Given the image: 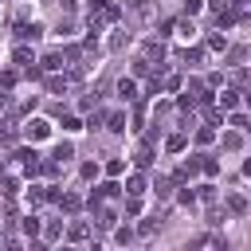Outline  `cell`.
I'll use <instances>...</instances> for the list:
<instances>
[{
	"label": "cell",
	"mask_w": 251,
	"mask_h": 251,
	"mask_svg": "<svg viewBox=\"0 0 251 251\" xmlns=\"http://www.w3.org/2000/svg\"><path fill=\"white\" fill-rule=\"evenodd\" d=\"M153 231H157V224H153V220H145V224L137 227V235H153Z\"/></svg>",
	"instance_id": "43"
},
{
	"label": "cell",
	"mask_w": 251,
	"mask_h": 251,
	"mask_svg": "<svg viewBox=\"0 0 251 251\" xmlns=\"http://www.w3.org/2000/svg\"><path fill=\"white\" fill-rule=\"evenodd\" d=\"M243 145V137H239V129L235 133H224V149H239Z\"/></svg>",
	"instance_id": "32"
},
{
	"label": "cell",
	"mask_w": 251,
	"mask_h": 251,
	"mask_svg": "<svg viewBox=\"0 0 251 251\" xmlns=\"http://www.w3.org/2000/svg\"><path fill=\"white\" fill-rule=\"evenodd\" d=\"M204 118H208V126H224V110H220L216 102H208V106H204Z\"/></svg>",
	"instance_id": "16"
},
{
	"label": "cell",
	"mask_w": 251,
	"mask_h": 251,
	"mask_svg": "<svg viewBox=\"0 0 251 251\" xmlns=\"http://www.w3.org/2000/svg\"><path fill=\"white\" fill-rule=\"evenodd\" d=\"M196 247H208V251H224V235H200Z\"/></svg>",
	"instance_id": "19"
},
{
	"label": "cell",
	"mask_w": 251,
	"mask_h": 251,
	"mask_svg": "<svg viewBox=\"0 0 251 251\" xmlns=\"http://www.w3.org/2000/svg\"><path fill=\"white\" fill-rule=\"evenodd\" d=\"M39 63H43V71H59V67H63V51H51V55H43Z\"/></svg>",
	"instance_id": "20"
},
{
	"label": "cell",
	"mask_w": 251,
	"mask_h": 251,
	"mask_svg": "<svg viewBox=\"0 0 251 251\" xmlns=\"http://www.w3.org/2000/svg\"><path fill=\"white\" fill-rule=\"evenodd\" d=\"M204 8V0H184V16H196Z\"/></svg>",
	"instance_id": "37"
},
{
	"label": "cell",
	"mask_w": 251,
	"mask_h": 251,
	"mask_svg": "<svg viewBox=\"0 0 251 251\" xmlns=\"http://www.w3.org/2000/svg\"><path fill=\"white\" fill-rule=\"evenodd\" d=\"M24 235H27V239H35V235H39V220H35V216H27V220H24Z\"/></svg>",
	"instance_id": "31"
},
{
	"label": "cell",
	"mask_w": 251,
	"mask_h": 251,
	"mask_svg": "<svg viewBox=\"0 0 251 251\" xmlns=\"http://www.w3.org/2000/svg\"><path fill=\"white\" fill-rule=\"evenodd\" d=\"M133 161H137L141 169H149V165H153V137H145V141H141V149H137V157H133Z\"/></svg>",
	"instance_id": "10"
},
{
	"label": "cell",
	"mask_w": 251,
	"mask_h": 251,
	"mask_svg": "<svg viewBox=\"0 0 251 251\" xmlns=\"http://www.w3.org/2000/svg\"><path fill=\"white\" fill-rule=\"evenodd\" d=\"M102 122H106V129H110V133H126V114H118V110H114V114H106Z\"/></svg>",
	"instance_id": "11"
},
{
	"label": "cell",
	"mask_w": 251,
	"mask_h": 251,
	"mask_svg": "<svg viewBox=\"0 0 251 251\" xmlns=\"http://www.w3.org/2000/svg\"><path fill=\"white\" fill-rule=\"evenodd\" d=\"M63 235V224H47V239H59Z\"/></svg>",
	"instance_id": "42"
},
{
	"label": "cell",
	"mask_w": 251,
	"mask_h": 251,
	"mask_svg": "<svg viewBox=\"0 0 251 251\" xmlns=\"http://www.w3.org/2000/svg\"><path fill=\"white\" fill-rule=\"evenodd\" d=\"M196 173H200V161L192 157V161H184V165L176 169V180H188V176H196Z\"/></svg>",
	"instance_id": "17"
},
{
	"label": "cell",
	"mask_w": 251,
	"mask_h": 251,
	"mask_svg": "<svg viewBox=\"0 0 251 251\" xmlns=\"http://www.w3.org/2000/svg\"><path fill=\"white\" fill-rule=\"evenodd\" d=\"M39 35H43V27H39V24H24V20L16 24V39H20V43H27V39H39Z\"/></svg>",
	"instance_id": "6"
},
{
	"label": "cell",
	"mask_w": 251,
	"mask_h": 251,
	"mask_svg": "<svg viewBox=\"0 0 251 251\" xmlns=\"http://www.w3.org/2000/svg\"><path fill=\"white\" fill-rule=\"evenodd\" d=\"M78 173H82V180H94V176H98V165H94V161H86Z\"/></svg>",
	"instance_id": "34"
},
{
	"label": "cell",
	"mask_w": 251,
	"mask_h": 251,
	"mask_svg": "<svg viewBox=\"0 0 251 251\" xmlns=\"http://www.w3.org/2000/svg\"><path fill=\"white\" fill-rule=\"evenodd\" d=\"M0 141H4V145L16 141V126H12V122H0Z\"/></svg>",
	"instance_id": "26"
},
{
	"label": "cell",
	"mask_w": 251,
	"mask_h": 251,
	"mask_svg": "<svg viewBox=\"0 0 251 251\" xmlns=\"http://www.w3.org/2000/svg\"><path fill=\"white\" fill-rule=\"evenodd\" d=\"M90 212H94V220H98V227H102V231H114V224H118V212H114V208H102V204H94Z\"/></svg>",
	"instance_id": "4"
},
{
	"label": "cell",
	"mask_w": 251,
	"mask_h": 251,
	"mask_svg": "<svg viewBox=\"0 0 251 251\" xmlns=\"http://www.w3.org/2000/svg\"><path fill=\"white\" fill-rule=\"evenodd\" d=\"M59 204H63V212H78V196H71V192H59Z\"/></svg>",
	"instance_id": "22"
},
{
	"label": "cell",
	"mask_w": 251,
	"mask_h": 251,
	"mask_svg": "<svg viewBox=\"0 0 251 251\" xmlns=\"http://www.w3.org/2000/svg\"><path fill=\"white\" fill-rule=\"evenodd\" d=\"M16 157H20V169H24V173H27V176H35V173H39V165H43V161H39V153H35V149H20V153H16Z\"/></svg>",
	"instance_id": "3"
},
{
	"label": "cell",
	"mask_w": 251,
	"mask_h": 251,
	"mask_svg": "<svg viewBox=\"0 0 251 251\" xmlns=\"http://www.w3.org/2000/svg\"><path fill=\"white\" fill-rule=\"evenodd\" d=\"M67 239H71V243H82V239H90V224H82V220H75V224L67 227Z\"/></svg>",
	"instance_id": "9"
},
{
	"label": "cell",
	"mask_w": 251,
	"mask_h": 251,
	"mask_svg": "<svg viewBox=\"0 0 251 251\" xmlns=\"http://www.w3.org/2000/svg\"><path fill=\"white\" fill-rule=\"evenodd\" d=\"M145 188H149V184H145V176H137V173H133V176L126 180V192H129V196H141Z\"/></svg>",
	"instance_id": "18"
},
{
	"label": "cell",
	"mask_w": 251,
	"mask_h": 251,
	"mask_svg": "<svg viewBox=\"0 0 251 251\" xmlns=\"http://www.w3.org/2000/svg\"><path fill=\"white\" fill-rule=\"evenodd\" d=\"M196 141H200V145H212V141H216V129H212V126H200V129H196Z\"/></svg>",
	"instance_id": "23"
},
{
	"label": "cell",
	"mask_w": 251,
	"mask_h": 251,
	"mask_svg": "<svg viewBox=\"0 0 251 251\" xmlns=\"http://www.w3.org/2000/svg\"><path fill=\"white\" fill-rule=\"evenodd\" d=\"M118 16H122V8H118L114 0H90V4H86L90 31H102L106 24H118Z\"/></svg>",
	"instance_id": "1"
},
{
	"label": "cell",
	"mask_w": 251,
	"mask_h": 251,
	"mask_svg": "<svg viewBox=\"0 0 251 251\" xmlns=\"http://www.w3.org/2000/svg\"><path fill=\"white\" fill-rule=\"evenodd\" d=\"M184 63H188V67H200V63H204V47H188V51H184Z\"/></svg>",
	"instance_id": "21"
},
{
	"label": "cell",
	"mask_w": 251,
	"mask_h": 251,
	"mask_svg": "<svg viewBox=\"0 0 251 251\" xmlns=\"http://www.w3.org/2000/svg\"><path fill=\"white\" fill-rule=\"evenodd\" d=\"M43 86H47V94H67V86H71V78H67V75H55V71H51Z\"/></svg>",
	"instance_id": "7"
},
{
	"label": "cell",
	"mask_w": 251,
	"mask_h": 251,
	"mask_svg": "<svg viewBox=\"0 0 251 251\" xmlns=\"http://www.w3.org/2000/svg\"><path fill=\"white\" fill-rule=\"evenodd\" d=\"M200 200H208V204H212V200H216V188H212V184H204V188H200Z\"/></svg>",
	"instance_id": "40"
},
{
	"label": "cell",
	"mask_w": 251,
	"mask_h": 251,
	"mask_svg": "<svg viewBox=\"0 0 251 251\" xmlns=\"http://www.w3.org/2000/svg\"><path fill=\"white\" fill-rule=\"evenodd\" d=\"M55 161H67V157H75V145L71 141H63V145H55V153H51Z\"/></svg>",
	"instance_id": "25"
},
{
	"label": "cell",
	"mask_w": 251,
	"mask_h": 251,
	"mask_svg": "<svg viewBox=\"0 0 251 251\" xmlns=\"http://www.w3.org/2000/svg\"><path fill=\"white\" fill-rule=\"evenodd\" d=\"M12 63H16V67H20V71H24V75H31V78H35V75H39V71H35V67H31V63H35V55H31V51H27V47H24V43H20V47H16V51H12Z\"/></svg>",
	"instance_id": "2"
},
{
	"label": "cell",
	"mask_w": 251,
	"mask_h": 251,
	"mask_svg": "<svg viewBox=\"0 0 251 251\" xmlns=\"http://www.w3.org/2000/svg\"><path fill=\"white\" fill-rule=\"evenodd\" d=\"M129 43V31H118V35H110V51H122Z\"/></svg>",
	"instance_id": "27"
},
{
	"label": "cell",
	"mask_w": 251,
	"mask_h": 251,
	"mask_svg": "<svg viewBox=\"0 0 251 251\" xmlns=\"http://www.w3.org/2000/svg\"><path fill=\"white\" fill-rule=\"evenodd\" d=\"M227 208H231L235 216H243V212H247V200H243V196H227Z\"/></svg>",
	"instance_id": "30"
},
{
	"label": "cell",
	"mask_w": 251,
	"mask_h": 251,
	"mask_svg": "<svg viewBox=\"0 0 251 251\" xmlns=\"http://www.w3.org/2000/svg\"><path fill=\"white\" fill-rule=\"evenodd\" d=\"M27 137H31V141H43V137H51V122H43V118H31V122H27Z\"/></svg>",
	"instance_id": "5"
},
{
	"label": "cell",
	"mask_w": 251,
	"mask_h": 251,
	"mask_svg": "<svg viewBox=\"0 0 251 251\" xmlns=\"http://www.w3.org/2000/svg\"><path fill=\"white\" fill-rule=\"evenodd\" d=\"M47 200H51V188H35V184L27 188V204H31V208H39V204H47Z\"/></svg>",
	"instance_id": "12"
},
{
	"label": "cell",
	"mask_w": 251,
	"mask_h": 251,
	"mask_svg": "<svg viewBox=\"0 0 251 251\" xmlns=\"http://www.w3.org/2000/svg\"><path fill=\"white\" fill-rule=\"evenodd\" d=\"M63 129H82V122H78V118H71V114H63Z\"/></svg>",
	"instance_id": "38"
},
{
	"label": "cell",
	"mask_w": 251,
	"mask_h": 251,
	"mask_svg": "<svg viewBox=\"0 0 251 251\" xmlns=\"http://www.w3.org/2000/svg\"><path fill=\"white\" fill-rule=\"evenodd\" d=\"M16 78H20V75H16V71H4V75H0V86H4V90H8V86H16Z\"/></svg>",
	"instance_id": "36"
},
{
	"label": "cell",
	"mask_w": 251,
	"mask_h": 251,
	"mask_svg": "<svg viewBox=\"0 0 251 251\" xmlns=\"http://www.w3.org/2000/svg\"><path fill=\"white\" fill-rule=\"evenodd\" d=\"M200 169H204L208 176H216V173H220V161H216V157H200Z\"/></svg>",
	"instance_id": "29"
},
{
	"label": "cell",
	"mask_w": 251,
	"mask_h": 251,
	"mask_svg": "<svg viewBox=\"0 0 251 251\" xmlns=\"http://www.w3.org/2000/svg\"><path fill=\"white\" fill-rule=\"evenodd\" d=\"M165 90H180V75H169L165 78Z\"/></svg>",
	"instance_id": "39"
},
{
	"label": "cell",
	"mask_w": 251,
	"mask_h": 251,
	"mask_svg": "<svg viewBox=\"0 0 251 251\" xmlns=\"http://www.w3.org/2000/svg\"><path fill=\"white\" fill-rule=\"evenodd\" d=\"M145 59H157V63H161V59H165V43H161V39H145Z\"/></svg>",
	"instance_id": "13"
},
{
	"label": "cell",
	"mask_w": 251,
	"mask_h": 251,
	"mask_svg": "<svg viewBox=\"0 0 251 251\" xmlns=\"http://www.w3.org/2000/svg\"><path fill=\"white\" fill-rule=\"evenodd\" d=\"M118 98L122 102H137V82L133 78H118Z\"/></svg>",
	"instance_id": "8"
},
{
	"label": "cell",
	"mask_w": 251,
	"mask_h": 251,
	"mask_svg": "<svg viewBox=\"0 0 251 251\" xmlns=\"http://www.w3.org/2000/svg\"><path fill=\"white\" fill-rule=\"evenodd\" d=\"M184 145H188V141H184V133H173V137L165 141V149H169V153H180Z\"/></svg>",
	"instance_id": "24"
},
{
	"label": "cell",
	"mask_w": 251,
	"mask_h": 251,
	"mask_svg": "<svg viewBox=\"0 0 251 251\" xmlns=\"http://www.w3.org/2000/svg\"><path fill=\"white\" fill-rule=\"evenodd\" d=\"M220 110H239V90H224L220 94Z\"/></svg>",
	"instance_id": "15"
},
{
	"label": "cell",
	"mask_w": 251,
	"mask_h": 251,
	"mask_svg": "<svg viewBox=\"0 0 251 251\" xmlns=\"http://www.w3.org/2000/svg\"><path fill=\"white\" fill-rule=\"evenodd\" d=\"M137 212H141V196H129L126 200V216H137Z\"/></svg>",
	"instance_id": "35"
},
{
	"label": "cell",
	"mask_w": 251,
	"mask_h": 251,
	"mask_svg": "<svg viewBox=\"0 0 251 251\" xmlns=\"http://www.w3.org/2000/svg\"><path fill=\"white\" fill-rule=\"evenodd\" d=\"M208 47H212V51H227V35H224L220 27H216V31H208Z\"/></svg>",
	"instance_id": "14"
},
{
	"label": "cell",
	"mask_w": 251,
	"mask_h": 251,
	"mask_svg": "<svg viewBox=\"0 0 251 251\" xmlns=\"http://www.w3.org/2000/svg\"><path fill=\"white\" fill-rule=\"evenodd\" d=\"M129 235H133L129 227H118V231H114V239H118V243H129Z\"/></svg>",
	"instance_id": "44"
},
{
	"label": "cell",
	"mask_w": 251,
	"mask_h": 251,
	"mask_svg": "<svg viewBox=\"0 0 251 251\" xmlns=\"http://www.w3.org/2000/svg\"><path fill=\"white\" fill-rule=\"evenodd\" d=\"M176 200H180V204H192V200H196V192H192V188H180V196H176Z\"/></svg>",
	"instance_id": "41"
},
{
	"label": "cell",
	"mask_w": 251,
	"mask_h": 251,
	"mask_svg": "<svg viewBox=\"0 0 251 251\" xmlns=\"http://www.w3.org/2000/svg\"><path fill=\"white\" fill-rule=\"evenodd\" d=\"M4 106H8V94H4V90H0V110H4Z\"/></svg>",
	"instance_id": "45"
},
{
	"label": "cell",
	"mask_w": 251,
	"mask_h": 251,
	"mask_svg": "<svg viewBox=\"0 0 251 251\" xmlns=\"http://www.w3.org/2000/svg\"><path fill=\"white\" fill-rule=\"evenodd\" d=\"M122 173H126V161H118V157L106 161V176H122Z\"/></svg>",
	"instance_id": "28"
},
{
	"label": "cell",
	"mask_w": 251,
	"mask_h": 251,
	"mask_svg": "<svg viewBox=\"0 0 251 251\" xmlns=\"http://www.w3.org/2000/svg\"><path fill=\"white\" fill-rule=\"evenodd\" d=\"M231 126H235V129H247V114H243V110H231Z\"/></svg>",
	"instance_id": "33"
}]
</instances>
